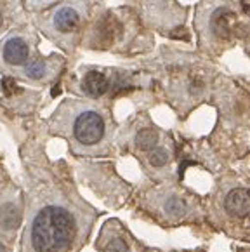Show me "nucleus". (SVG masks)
Returning <instances> with one entry per match:
<instances>
[{
    "label": "nucleus",
    "mask_w": 250,
    "mask_h": 252,
    "mask_svg": "<svg viewBox=\"0 0 250 252\" xmlns=\"http://www.w3.org/2000/svg\"><path fill=\"white\" fill-rule=\"evenodd\" d=\"M75 235L71 214L59 205H45L35 214L30 242L35 252H64Z\"/></svg>",
    "instance_id": "f257e3e1"
},
{
    "label": "nucleus",
    "mask_w": 250,
    "mask_h": 252,
    "mask_svg": "<svg viewBox=\"0 0 250 252\" xmlns=\"http://www.w3.org/2000/svg\"><path fill=\"white\" fill-rule=\"evenodd\" d=\"M104 120L97 111H82L73 122V136L80 145L94 146L104 136Z\"/></svg>",
    "instance_id": "f03ea898"
},
{
    "label": "nucleus",
    "mask_w": 250,
    "mask_h": 252,
    "mask_svg": "<svg viewBox=\"0 0 250 252\" xmlns=\"http://www.w3.org/2000/svg\"><path fill=\"white\" fill-rule=\"evenodd\" d=\"M224 207L229 214L238 216V218H247L250 212V197L245 188H236L229 193L224 200Z\"/></svg>",
    "instance_id": "7ed1b4c3"
},
{
    "label": "nucleus",
    "mask_w": 250,
    "mask_h": 252,
    "mask_svg": "<svg viewBox=\"0 0 250 252\" xmlns=\"http://www.w3.org/2000/svg\"><path fill=\"white\" fill-rule=\"evenodd\" d=\"M236 16L228 9H219L212 18V28L214 33L221 38H229L235 32Z\"/></svg>",
    "instance_id": "20e7f679"
},
{
    "label": "nucleus",
    "mask_w": 250,
    "mask_h": 252,
    "mask_svg": "<svg viewBox=\"0 0 250 252\" xmlns=\"http://www.w3.org/2000/svg\"><path fill=\"white\" fill-rule=\"evenodd\" d=\"M28 54H30L28 44L19 37L11 38L4 47V60L9 64H12V66H18V64L25 63L28 60Z\"/></svg>",
    "instance_id": "39448f33"
},
{
    "label": "nucleus",
    "mask_w": 250,
    "mask_h": 252,
    "mask_svg": "<svg viewBox=\"0 0 250 252\" xmlns=\"http://www.w3.org/2000/svg\"><path fill=\"white\" fill-rule=\"evenodd\" d=\"M84 89H85V93L92 97L103 96L108 91V78L104 77L101 71H96V70L89 71L84 78Z\"/></svg>",
    "instance_id": "423d86ee"
},
{
    "label": "nucleus",
    "mask_w": 250,
    "mask_h": 252,
    "mask_svg": "<svg viewBox=\"0 0 250 252\" xmlns=\"http://www.w3.org/2000/svg\"><path fill=\"white\" fill-rule=\"evenodd\" d=\"M54 25L61 33H70L78 26V12L71 7H62L56 12Z\"/></svg>",
    "instance_id": "0eeeda50"
},
{
    "label": "nucleus",
    "mask_w": 250,
    "mask_h": 252,
    "mask_svg": "<svg viewBox=\"0 0 250 252\" xmlns=\"http://www.w3.org/2000/svg\"><path fill=\"white\" fill-rule=\"evenodd\" d=\"M19 224V211L14 204L0 205V228L2 230H14Z\"/></svg>",
    "instance_id": "6e6552de"
},
{
    "label": "nucleus",
    "mask_w": 250,
    "mask_h": 252,
    "mask_svg": "<svg viewBox=\"0 0 250 252\" xmlns=\"http://www.w3.org/2000/svg\"><path fill=\"white\" fill-rule=\"evenodd\" d=\"M156 141H158V134H156V130H153V129L139 130V134H137V137H136L137 148L144 150V152L153 150L155 145H156Z\"/></svg>",
    "instance_id": "1a4fd4ad"
},
{
    "label": "nucleus",
    "mask_w": 250,
    "mask_h": 252,
    "mask_svg": "<svg viewBox=\"0 0 250 252\" xmlns=\"http://www.w3.org/2000/svg\"><path fill=\"white\" fill-rule=\"evenodd\" d=\"M163 212L169 216H183L186 212V204L177 197H169L163 202Z\"/></svg>",
    "instance_id": "9d476101"
},
{
    "label": "nucleus",
    "mask_w": 250,
    "mask_h": 252,
    "mask_svg": "<svg viewBox=\"0 0 250 252\" xmlns=\"http://www.w3.org/2000/svg\"><path fill=\"white\" fill-rule=\"evenodd\" d=\"M25 73H26V77L33 78V80H37V78H42L45 75L44 61H40V60L31 61V63H30L28 66L25 68Z\"/></svg>",
    "instance_id": "9b49d317"
},
{
    "label": "nucleus",
    "mask_w": 250,
    "mask_h": 252,
    "mask_svg": "<svg viewBox=\"0 0 250 252\" xmlns=\"http://www.w3.org/2000/svg\"><path fill=\"white\" fill-rule=\"evenodd\" d=\"M167 160H169V155H167V152L163 148H156L151 152L150 155V163L155 167H162L167 163Z\"/></svg>",
    "instance_id": "f8f14e48"
},
{
    "label": "nucleus",
    "mask_w": 250,
    "mask_h": 252,
    "mask_svg": "<svg viewBox=\"0 0 250 252\" xmlns=\"http://www.w3.org/2000/svg\"><path fill=\"white\" fill-rule=\"evenodd\" d=\"M2 89H4V93L7 94V96H11V94H14L16 91H19V87L16 86L14 78H11V77H5L4 80H2Z\"/></svg>",
    "instance_id": "ddd939ff"
},
{
    "label": "nucleus",
    "mask_w": 250,
    "mask_h": 252,
    "mask_svg": "<svg viewBox=\"0 0 250 252\" xmlns=\"http://www.w3.org/2000/svg\"><path fill=\"white\" fill-rule=\"evenodd\" d=\"M106 252H127V244L120 238H115L110 245H108Z\"/></svg>",
    "instance_id": "4468645a"
},
{
    "label": "nucleus",
    "mask_w": 250,
    "mask_h": 252,
    "mask_svg": "<svg viewBox=\"0 0 250 252\" xmlns=\"http://www.w3.org/2000/svg\"><path fill=\"white\" fill-rule=\"evenodd\" d=\"M242 7H243V12H245V14H247V12H249V0H242Z\"/></svg>",
    "instance_id": "2eb2a0df"
},
{
    "label": "nucleus",
    "mask_w": 250,
    "mask_h": 252,
    "mask_svg": "<svg viewBox=\"0 0 250 252\" xmlns=\"http://www.w3.org/2000/svg\"><path fill=\"white\" fill-rule=\"evenodd\" d=\"M59 93H61V89H59V87H54V89H52V96H54V97L58 96Z\"/></svg>",
    "instance_id": "dca6fc26"
},
{
    "label": "nucleus",
    "mask_w": 250,
    "mask_h": 252,
    "mask_svg": "<svg viewBox=\"0 0 250 252\" xmlns=\"http://www.w3.org/2000/svg\"><path fill=\"white\" fill-rule=\"evenodd\" d=\"M0 252H7V249H5V247H4V245H2V244H0Z\"/></svg>",
    "instance_id": "f3484780"
},
{
    "label": "nucleus",
    "mask_w": 250,
    "mask_h": 252,
    "mask_svg": "<svg viewBox=\"0 0 250 252\" xmlns=\"http://www.w3.org/2000/svg\"><path fill=\"white\" fill-rule=\"evenodd\" d=\"M0 26H2V14H0Z\"/></svg>",
    "instance_id": "a211bd4d"
}]
</instances>
